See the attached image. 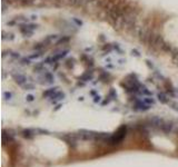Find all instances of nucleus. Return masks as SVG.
I'll list each match as a JSON object with an SVG mask.
<instances>
[{
  "mask_svg": "<svg viewBox=\"0 0 178 167\" xmlns=\"http://www.w3.org/2000/svg\"><path fill=\"white\" fill-rule=\"evenodd\" d=\"M13 79H15V81L18 84V85H20L21 87H24L26 90H32L33 89V84H32L31 81L28 80V78L26 77L24 74H13Z\"/></svg>",
  "mask_w": 178,
  "mask_h": 167,
  "instance_id": "nucleus-2",
  "label": "nucleus"
},
{
  "mask_svg": "<svg viewBox=\"0 0 178 167\" xmlns=\"http://www.w3.org/2000/svg\"><path fill=\"white\" fill-rule=\"evenodd\" d=\"M26 98H27L28 101H32V100H33V96H32V95H29V96H27Z\"/></svg>",
  "mask_w": 178,
  "mask_h": 167,
  "instance_id": "nucleus-9",
  "label": "nucleus"
},
{
  "mask_svg": "<svg viewBox=\"0 0 178 167\" xmlns=\"http://www.w3.org/2000/svg\"><path fill=\"white\" fill-rule=\"evenodd\" d=\"M176 133H178V126H177V130H176Z\"/></svg>",
  "mask_w": 178,
  "mask_h": 167,
  "instance_id": "nucleus-10",
  "label": "nucleus"
},
{
  "mask_svg": "<svg viewBox=\"0 0 178 167\" xmlns=\"http://www.w3.org/2000/svg\"><path fill=\"white\" fill-rule=\"evenodd\" d=\"M37 27L38 26L36 25H22L21 28H20V31L25 35V36H31L32 34L35 32V30H37Z\"/></svg>",
  "mask_w": 178,
  "mask_h": 167,
  "instance_id": "nucleus-4",
  "label": "nucleus"
},
{
  "mask_svg": "<svg viewBox=\"0 0 178 167\" xmlns=\"http://www.w3.org/2000/svg\"><path fill=\"white\" fill-rule=\"evenodd\" d=\"M126 126H122L120 127L119 129L117 130V133H115L114 135H110L109 138L107 139V142L106 144H108V145H111V146H115V145H118V144H120L122 142V139L125 138L126 136Z\"/></svg>",
  "mask_w": 178,
  "mask_h": 167,
  "instance_id": "nucleus-1",
  "label": "nucleus"
},
{
  "mask_svg": "<svg viewBox=\"0 0 178 167\" xmlns=\"http://www.w3.org/2000/svg\"><path fill=\"white\" fill-rule=\"evenodd\" d=\"M39 82L42 84V85H50L55 81V78L51 76L50 73L46 71V73H41L39 75Z\"/></svg>",
  "mask_w": 178,
  "mask_h": 167,
  "instance_id": "nucleus-3",
  "label": "nucleus"
},
{
  "mask_svg": "<svg viewBox=\"0 0 178 167\" xmlns=\"http://www.w3.org/2000/svg\"><path fill=\"white\" fill-rule=\"evenodd\" d=\"M158 98L159 100L161 101V103H169V98H167V96H166L165 94H158Z\"/></svg>",
  "mask_w": 178,
  "mask_h": 167,
  "instance_id": "nucleus-8",
  "label": "nucleus"
},
{
  "mask_svg": "<svg viewBox=\"0 0 178 167\" xmlns=\"http://www.w3.org/2000/svg\"><path fill=\"white\" fill-rule=\"evenodd\" d=\"M13 39H15V36H13L11 32H6V31L2 32V40H9V41H11Z\"/></svg>",
  "mask_w": 178,
  "mask_h": 167,
  "instance_id": "nucleus-7",
  "label": "nucleus"
},
{
  "mask_svg": "<svg viewBox=\"0 0 178 167\" xmlns=\"http://www.w3.org/2000/svg\"><path fill=\"white\" fill-rule=\"evenodd\" d=\"M63 1L71 6H86V5L94 2L95 0H63Z\"/></svg>",
  "mask_w": 178,
  "mask_h": 167,
  "instance_id": "nucleus-5",
  "label": "nucleus"
},
{
  "mask_svg": "<svg viewBox=\"0 0 178 167\" xmlns=\"http://www.w3.org/2000/svg\"><path fill=\"white\" fill-rule=\"evenodd\" d=\"M5 56H8L9 57V60H13V59H18L20 56L19 54H17V52H13V51H5L3 54H2V57H5Z\"/></svg>",
  "mask_w": 178,
  "mask_h": 167,
  "instance_id": "nucleus-6",
  "label": "nucleus"
}]
</instances>
